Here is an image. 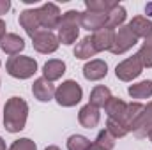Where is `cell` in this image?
Returning a JSON list of instances; mask_svg holds the SVG:
<instances>
[{"mask_svg": "<svg viewBox=\"0 0 152 150\" xmlns=\"http://www.w3.org/2000/svg\"><path fill=\"white\" fill-rule=\"evenodd\" d=\"M106 131L113 136V138H124L129 131L118 122V120H115V118H108V122H106Z\"/></svg>", "mask_w": 152, "mask_h": 150, "instance_id": "obj_28", "label": "cell"}, {"mask_svg": "<svg viewBox=\"0 0 152 150\" xmlns=\"http://www.w3.org/2000/svg\"><path fill=\"white\" fill-rule=\"evenodd\" d=\"M129 95L133 99H147L152 95V81L151 79H145V81H140V83H134L127 88Z\"/></svg>", "mask_w": 152, "mask_h": 150, "instance_id": "obj_22", "label": "cell"}, {"mask_svg": "<svg viewBox=\"0 0 152 150\" xmlns=\"http://www.w3.org/2000/svg\"><path fill=\"white\" fill-rule=\"evenodd\" d=\"M142 69H143V66H142L140 58L134 55V57H129L124 62H120L115 69V74L122 81H131V79H134L142 74Z\"/></svg>", "mask_w": 152, "mask_h": 150, "instance_id": "obj_6", "label": "cell"}, {"mask_svg": "<svg viewBox=\"0 0 152 150\" xmlns=\"http://www.w3.org/2000/svg\"><path fill=\"white\" fill-rule=\"evenodd\" d=\"M0 66H2V64H0Z\"/></svg>", "mask_w": 152, "mask_h": 150, "instance_id": "obj_38", "label": "cell"}, {"mask_svg": "<svg viewBox=\"0 0 152 150\" xmlns=\"http://www.w3.org/2000/svg\"><path fill=\"white\" fill-rule=\"evenodd\" d=\"M32 44L39 53H53L58 50V37L51 30H39L32 37Z\"/></svg>", "mask_w": 152, "mask_h": 150, "instance_id": "obj_8", "label": "cell"}, {"mask_svg": "<svg viewBox=\"0 0 152 150\" xmlns=\"http://www.w3.org/2000/svg\"><path fill=\"white\" fill-rule=\"evenodd\" d=\"M113 39H115V30L104 27L97 32H94L92 36V42H94V48L97 51H104V50H112L113 46Z\"/></svg>", "mask_w": 152, "mask_h": 150, "instance_id": "obj_14", "label": "cell"}, {"mask_svg": "<svg viewBox=\"0 0 152 150\" xmlns=\"http://www.w3.org/2000/svg\"><path fill=\"white\" fill-rule=\"evenodd\" d=\"M142 111H143V104H140V103H131V104L126 106V111L120 117L118 122H120L127 131H133V127H134L138 117L142 115Z\"/></svg>", "mask_w": 152, "mask_h": 150, "instance_id": "obj_17", "label": "cell"}, {"mask_svg": "<svg viewBox=\"0 0 152 150\" xmlns=\"http://www.w3.org/2000/svg\"><path fill=\"white\" fill-rule=\"evenodd\" d=\"M20 25L25 28V32H27L30 37H34L39 30H41V23H39L36 9H27V11H23V12L20 14Z\"/></svg>", "mask_w": 152, "mask_h": 150, "instance_id": "obj_13", "label": "cell"}, {"mask_svg": "<svg viewBox=\"0 0 152 150\" xmlns=\"http://www.w3.org/2000/svg\"><path fill=\"white\" fill-rule=\"evenodd\" d=\"M127 28H129L136 37H145L147 39V37L152 36V21L147 20L145 16H134V18L129 21Z\"/></svg>", "mask_w": 152, "mask_h": 150, "instance_id": "obj_15", "label": "cell"}, {"mask_svg": "<svg viewBox=\"0 0 152 150\" xmlns=\"http://www.w3.org/2000/svg\"><path fill=\"white\" fill-rule=\"evenodd\" d=\"M5 69L7 73L12 76V78H18V79H27L30 76H34L37 73V62L30 57H11L5 64Z\"/></svg>", "mask_w": 152, "mask_h": 150, "instance_id": "obj_3", "label": "cell"}, {"mask_svg": "<svg viewBox=\"0 0 152 150\" xmlns=\"http://www.w3.org/2000/svg\"><path fill=\"white\" fill-rule=\"evenodd\" d=\"M36 12H37V18H39L41 27H44L46 30L58 28L60 20H62V14H60V9H58L55 4L48 2V4L41 5L39 9H36Z\"/></svg>", "mask_w": 152, "mask_h": 150, "instance_id": "obj_5", "label": "cell"}, {"mask_svg": "<svg viewBox=\"0 0 152 150\" xmlns=\"http://www.w3.org/2000/svg\"><path fill=\"white\" fill-rule=\"evenodd\" d=\"M106 74H108V66H106V62H103V60H99V58L87 62L85 67H83V76H85L87 79H90V81L103 79Z\"/></svg>", "mask_w": 152, "mask_h": 150, "instance_id": "obj_12", "label": "cell"}, {"mask_svg": "<svg viewBox=\"0 0 152 150\" xmlns=\"http://www.w3.org/2000/svg\"><path fill=\"white\" fill-rule=\"evenodd\" d=\"M92 145L94 143H90V140H87L81 134H73L67 140V149L69 150H92Z\"/></svg>", "mask_w": 152, "mask_h": 150, "instance_id": "obj_27", "label": "cell"}, {"mask_svg": "<svg viewBox=\"0 0 152 150\" xmlns=\"http://www.w3.org/2000/svg\"><path fill=\"white\" fill-rule=\"evenodd\" d=\"M96 143L97 145H101L103 149H106V150H112L115 147V138L104 129V131H101L99 134H97V138H96Z\"/></svg>", "mask_w": 152, "mask_h": 150, "instance_id": "obj_29", "label": "cell"}, {"mask_svg": "<svg viewBox=\"0 0 152 150\" xmlns=\"http://www.w3.org/2000/svg\"><path fill=\"white\" fill-rule=\"evenodd\" d=\"M110 99H112L110 88L104 87V85H97V87H94V90L90 92V103H88V104H92V106H96V108H104Z\"/></svg>", "mask_w": 152, "mask_h": 150, "instance_id": "obj_20", "label": "cell"}, {"mask_svg": "<svg viewBox=\"0 0 152 150\" xmlns=\"http://www.w3.org/2000/svg\"><path fill=\"white\" fill-rule=\"evenodd\" d=\"M28 117V104L21 97H11L4 108V127L9 133H20L25 129Z\"/></svg>", "mask_w": 152, "mask_h": 150, "instance_id": "obj_1", "label": "cell"}, {"mask_svg": "<svg viewBox=\"0 0 152 150\" xmlns=\"http://www.w3.org/2000/svg\"><path fill=\"white\" fill-rule=\"evenodd\" d=\"M46 150H60V149H58V147H48Z\"/></svg>", "mask_w": 152, "mask_h": 150, "instance_id": "obj_36", "label": "cell"}, {"mask_svg": "<svg viewBox=\"0 0 152 150\" xmlns=\"http://www.w3.org/2000/svg\"><path fill=\"white\" fill-rule=\"evenodd\" d=\"M106 20H108V14L85 11L80 16V27H83L88 32H97V30H101V28L106 27Z\"/></svg>", "mask_w": 152, "mask_h": 150, "instance_id": "obj_9", "label": "cell"}, {"mask_svg": "<svg viewBox=\"0 0 152 150\" xmlns=\"http://www.w3.org/2000/svg\"><path fill=\"white\" fill-rule=\"evenodd\" d=\"M149 140H151V141H152V131H151V133H149Z\"/></svg>", "mask_w": 152, "mask_h": 150, "instance_id": "obj_37", "label": "cell"}, {"mask_svg": "<svg viewBox=\"0 0 152 150\" xmlns=\"http://www.w3.org/2000/svg\"><path fill=\"white\" fill-rule=\"evenodd\" d=\"M126 103L122 101V99H118V97H112L108 103H106V106H104V111L108 113V118H115V120H120V117L124 115L126 111Z\"/></svg>", "mask_w": 152, "mask_h": 150, "instance_id": "obj_24", "label": "cell"}, {"mask_svg": "<svg viewBox=\"0 0 152 150\" xmlns=\"http://www.w3.org/2000/svg\"><path fill=\"white\" fill-rule=\"evenodd\" d=\"M7 34H5V21H2L0 20V42H2V39L5 37Z\"/></svg>", "mask_w": 152, "mask_h": 150, "instance_id": "obj_32", "label": "cell"}, {"mask_svg": "<svg viewBox=\"0 0 152 150\" xmlns=\"http://www.w3.org/2000/svg\"><path fill=\"white\" fill-rule=\"evenodd\" d=\"M99 118H101L99 108H96V106H92V104H85V106L80 110V113H78L80 124H81L83 127H87V129L96 127V125L99 124Z\"/></svg>", "mask_w": 152, "mask_h": 150, "instance_id": "obj_16", "label": "cell"}, {"mask_svg": "<svg viewBox=\"0 0 152 150\" xmlns=\"http://www.w3.org/2000/svg\"><path fill=\"white\" fill-rule=\"evenodd\" d=\"M151 131H152V103H149L147 106H143V111L138 117V120L133 127V134L136 138H147Z\"/></svg>", "mask_w": 152, "mask_h": 150, "instance_id": "obj_10", "label": "cell"}, {"mask_svg": "<svg viewBox=\"0 0 152 150\" xmlns=\"http://www.w3.org/2000/svg\"><path fill=\"white\" fill-rule=\"evenodd\" d=\"M80 16L81 12L78 11H67L66 14H62L60 25H58V42L62 44H73L78 34H80Z\"/></svg>", "mask_w": 152, "mask_h": 150, "instance_id": "obj_2", "label": "cell"}, {"mask_svg": "<svg viewBox=\"0 0 152 150\" xmlns=\"http://www.w3.org/2000/svg\"><path fill=\"white\" fill-rule=\"evenodd\" d=\"M81 95H83V90L81 87L73 81V79H67L64 81L57 90H55V99L60 106H66V108H71L76 106L80 101H81Z\"/></svg>", "mask_w": 152, "mask_h": 150, "instance_id": "obj_4", "label": "cell"}, {"mask_svg": "<svg viewBox=\"0 0 152 150\" xmlns=\"http://www.w3.org/2000/svg\"><path fill=\"white\" fill-rule=\"evenodd\" d=\"M0 150H5V141L0 138Z\"/></svg>", "mask_w": 152, "mask_h": 150, "instance_id": "obj_35", "label": "cell"}, {"mask_svg": "<svg viewBox=\"0 0 152 150\" xmlns=\"http://www.w3.org/2000/svg\"><path fill=\"white\" fill-rule=\"evenodd\" d=\"M138 42V37L127 28V27H120L118 32H115V39H113V46H112V53L113 55H122L127 50H131L134 44Z\"/></svg>", "mask_w": 152, "mask_h": 150, "instance_id": "obj_7", "label": "cell"}, {"mask_svg": "<svg viewBox=\"0 0 152 150\" xmlns=\"http://www.w3.org/2000/svg\"><path fill=\"white\" fill-rule=\"evenodd\" d=\"M145 12H147V16H152V2L145 5Z\"/></svg>", "mask_w": 152, "mask_h": 150, "instance_id": "obj_33", "label": "cell"}, {"mask_svg": "<svg viewBox=\"0 0 152 150\" xmlns=\"http://www.w3.org/2000/svg\"><path fill=\"white\" fill-rule=\"evenodd\" d=\"M9 9H11V2L9 0H0V16L5 14Z\"/></svg>", "mask_w": 152, "mask_h": 150, "instance_id": "obj_31", "label": "cell"}, {"mask_svg": "<svg viewBox=\"0 0 152 150\" xmlns=\"http://www.w3.org/2000/svg\"><path fill=\"white\" fill-rule=\"evenodd\" d=\"M136 57L140 58L143 67H152V36L143 41V44H142L140 51L136 53Z\"/></svg>", "mask_w": 152, "mask_h": 150, "instance_id": "obj_26", "label": "cell"}, {"mask_svg": "<svg viewBox=\"0 0 152 150\" xmlns=\"http://www.w3.org/2000/svg\"><path fill=\"white\" fill-rule=\"evenodd\" d=\"M92 150H106V149H103L101 145H97V143H94V145H92Z\"/></svg>", "mask_w": 152, "mask_h": 150, "instance_id": "obj_34", "label": "cell"}, {"mask_svg": "<svg viewBox=\"0 0 152 150\" xmlns=\"http://www.w3.org/2000/svg\"><path fill=\"white\" fill-rule=\"evenodd\" d=\"M55 87L51 85V81H48L46 78H39L34 81V85H32V94H34V97L41 101V103H48V101H51L53 99V95H55Z\"/></svg>", "mask_w": 152, "mask_h": 150, "instance_id": "obj_11", "label": "cell"}, {"mask_svg": "<svg viewBox=\"0 0 152 150\" xmlns=\"http://www.w3.org/2000/svg\"><path fill=\"white\" fill-rule=\"evenodd\" d=\"M126 16H127V14H126V9H124L122 5H117V7H113V9L108 12L106 27H108V28H112V30H113V28H117V27L120 28V27H122V23L126 21Z\"/></svg>", "mask_w": 152, "mask_h": 150, "instance_id": "obj_25", "label": "cell"}, {"mask_svg": "<svg viewBox=\"0 0 152 150\" xmlns=\"http://www.w3.org/2000/svg\"><path fill=\"white\" fill-rule=\"evenodd\" d=\"M66 73V64L62 60H57V58H51L44 64L42 67V78H46L48 81H55L58 78H62V74Z\"/></svg>", "mask_w": 152, "mask_h": 150, "instance_id": "obj_19", "label": "cell"}, {"mask_svg": "<svg viewBox=\"0 0 152 150\" xmlns=\"http://www.w3.org/2000/svg\"><path fill=\"white\" fill-rule=\"evenodd\" d=\"M0 48H2L4 53L14 57V55H18V53L25 48V41L20 37V36H16V34H7L5 37L2 39Z\"/></svg>", "mask_w": 152, "mask_h": 150, "instance_id": "obj_18", "label": "cell"}, {"mask_svg": "<svg viewBox=\"0 0 152 150\" xmlns=\"http://www.w3.org/2000/svg\"><path fill=\"white\" fill-rule=\"evenodd\" d=\"M96 53H97V50L94 48L92 37H83L75 48V57L76 58H81V60H87V58L94 57Z\"/></svg>", "mask_w": 152, "mask_h": 150, "instance_id": "obj_21", "label": "cell"}, {"mask_svg": "<svg viewBox=\"0 0 152 150\" xmlns=\"http://www.w3.org/2000/svg\"><path fill=\"white\" fill-rule=\"evenodd\" d=\"M9 150H37V147H36V143H34L32 140L21 138V140H16V141L11 145Z\"/></svg>", "mask_w": 152, "mask_h": 150, "instance_id": "obj_30", "label": "cell"}, {"mask_svg": "<svg viewBox=\"0 0 152 150\" xmlns=\"http://www.w3.org/2000/svg\"><path fill=\"white\" fill-rule=\"evenodd\" d=\"M118 5V2H112V0H85V7L87 11L92 12H101V14H108L113 7Z\"/></svg>", "mask_w": 152, "mask_h": 150, "instance_id": "obj_23", "label": "cell"}]
</instances>
